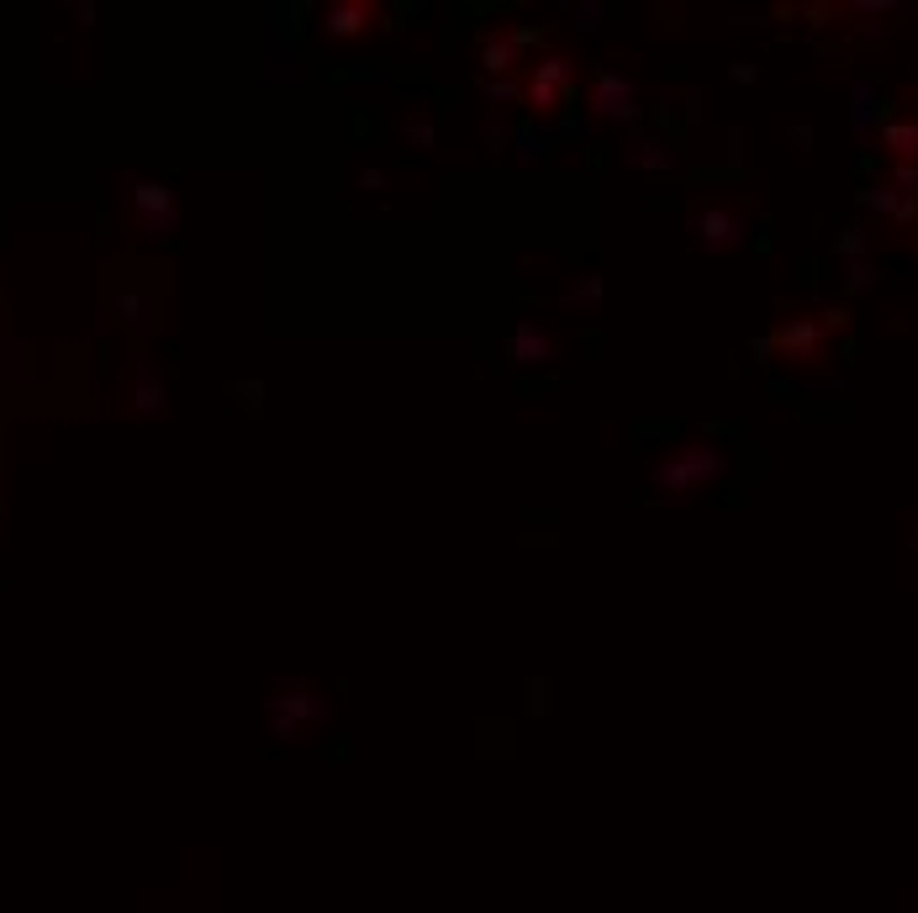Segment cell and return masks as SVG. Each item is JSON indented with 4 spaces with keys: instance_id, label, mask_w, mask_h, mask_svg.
I'll use <instances>...</instances> for the list:
<instances>
[{
    "instance_id": "6da1fadb",
    "label": "cell",
    "mask_w": 918,
    "mask_h": 913,
    "mask_svg": "<svg viewBox=\"0 0 918 913\" xmlns=\"http://www.w3.org/2000/svg\"><path fill=\"white\" fill-rule=\"evenodd\" d=\"M707 476H713V455H707V449H681V455L660 470V486H665V491H692V486L707 481Z\"/></svg>"
},
{
    "instance_id": "7a4b0ae2",
    "label": "cell",
    "mask_w": 918,
    "mask_h": 913,
    "mask_svg": "<svg viewBox=\"0 0 918 913\" xmlns=\"http://www.w3.org/2000/svg\"><path fill=\"white\" fill-rule=\"evenodd\" d=\"M517 359H523V365H539V359H549V338H539V327H534V323L517 327Z\"/></svg>"
}]
</instances>
